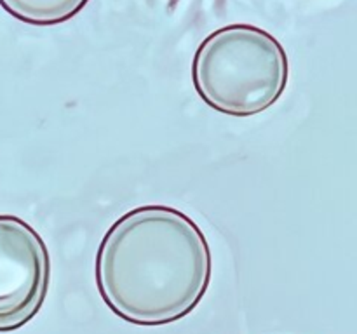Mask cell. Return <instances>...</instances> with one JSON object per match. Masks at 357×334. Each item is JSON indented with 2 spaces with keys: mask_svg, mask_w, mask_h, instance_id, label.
<instances>
[{
  "mask_svg": "<svg viewBox=\"0 0 357 334\" xmlns=\"http://www.w3.org/2000/svg\"><path fill=\"white\" fill-rule=\"evenodd\" d=\"M211 247L201 226L171 205H139L101 239L96 287L119 319L166 326L190 315L211 284Z\"/></svg>",
  "mask_w": 357,
  "mask_h": 334,
  "instance_id": "obj_1",
  "label": "cell"
},
{
  "mask_svg": "<svg viewBox=\"0 0 357 334\" xmlns=\"http://www.w3.org/2000/svg\"><path fill=\"white\" fill-rule=\"evenodd\" d=\"M89 0H0L9 16L31 26H56L73 19Z\"/></svg>",
  "mask_w": 357,
  "mask_h": 334,
  "instance_id": "obj_4",
  "label": "cell"
},
{
  "mask_svg": "<svg viewBox=\"0 0 357 334\" xmlns=\"http://www.w3.org/2000/svg\"><path fill=\"white\" fill-rule=\"evenodd\" d=\"M289 82L284 45L265 28L232 23L208 35L192 59V84L202 101L230 117L274 106Z\"/></svg>",
  "mask_w": 357,
  "mask_h": 334,
  "instance_id": "obj_2",
  "label": "cell"
},
{
  "mask_svg": "<svg viewBox=\"0 0 357 334\" xmlns=\"http://www.w3.org/2000/svg\"><path fill=\"white\" fill-rule=\"evenodd\" d=\"M51 285V256L40 233L14 214H0V333L37 317Z\"/></svg>",
  "mask_w": 357,
  "mask_h": 334,
  "instance_id": "obj_3",
  "label": "cell"
}]
</instances>
